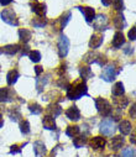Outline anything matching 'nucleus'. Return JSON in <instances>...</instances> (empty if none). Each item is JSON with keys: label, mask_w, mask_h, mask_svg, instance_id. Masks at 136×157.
Instances as JSON below:
<instances>
[{"label": "nucleus", "mask_w": 136, "mask_h": 157, "mask_svg": "<svg viewBox=\"0 0 136 157\" xmlns=\"http://www.w3.org/2000/svg\"><path fill=\"white\" fill-rule=\"evenodd\" d=\"M93 26L97 31H104L108 27V17L103 14H99L93 20Z\"/></svg>", "instance_id": "7"}, {"label": "nucleus", "mask_w": 136, "mask_h": 157, "mask_svg": "<svg viewBox=\"0 0 136 157\" xmlns=\"http://www.w3.org/2000/svg\"><path fill=\"white\" fill-rule=\"evenodd\" d=\"M130 141H131V144H135V134H132V136L130 137Z\"/></svg>", "instance_id": "50"}, {"label": "nucleus", "mask_w": 136, "mask_h": 157, "mask_svg": "<svg viewBox=\"0 0 136 157\" xmlns=\"http://www.w3.org/2000/svg\"><path fill=\"white\" fill-rule=\"evenodd\" d=\"M35 72H36V75L38 77L41 73H43V68H42L41 66H36V67H35Z\"/></svg>", "instance_id": "43"}, {"label": "nucleus", "mask_w": 136, "mask_h": 157, "mask_svg": "<svg viewBox=\"0 0 136 157\" xmlns=\"http://www.w3.org/2000/svg\"><path fill=\"white\" fill-rule=\"evenodd\" d=\"M83 95H88V87L84 81H77L69 84L67 88V98L71 100H77Z\"/></svg>", "instance_id": "1"}, {"label": "nucleus", "mask_w": 136, "mask_h": 157, "mask_svg": "<svg viewBox=\"0 0 136 157\" xmlns=\"http://www.w3.org/2000/svg\"><path fill=\"white\" fill-rule=\"evenodd\" d=\"M129 40H131V41L136 40V29H135V26L129 31Z\"/></svg>", "instance_id": "39"}, {"label": "nucleus", "mask_w": 136, "mask_h": 157, "mask_svg": "<svg viewBox=\"0 0 136 157\" xmlns=\"http://www.w3.org/2000/svg\"><path fill=\"white\" fill-rule=\"evenodd\" d=\"M116 128H115V123L110 119H104L100 123V132L105 136H111L115 132Z\"/></svg>", "instance_id": "5"}, {"label": "nucleus", "mask_w": 136, "mask_h": 157, "mask_svg": "<svg viewBox=\"0 0 136 157\" xmlns=\"http://www.w3.org/2000/svg\"><path fill=\"white\" fill-rule=\"evenodd\" d=\"M71 16H72V14H71L69 11H67V13H64V14L60 17V24H61V29H62V30H63V29L67 26V24L69 22Z\"/></svg>", "instance_id": "31"}, {"label": "nucleus", "mask_w": 136, "mask_h": 157, "mask_svg": "<svg viewBox=\"0 0 136 157\" xmlns=\"http://www.w3.org/2000/svg\"><path fill=\"white\" fill-rule=\"evenodd\" d=\"M78 9L83 13V15L85 17V21L88 24L93 22L94 17H95V10L93 8H89V6H78Z\"/></svg>", "instance_id": "11"}, {"label": "nucleus", "mask_w": 136, "mask_h": 157, "mask_svg": "<svg viewBox=\"0 0 136 157\" xmlns=\"http://www.w3.org/2000/svg\"><path fill=\"white\" fill-rule=\"evenodd\" d=\"M33 151H35V155L37 157H42L45 153H46V146L42 141H36L33 144Z\"/></svg>", "instance_id": "17"}, {"label": "nucleus", "mask_w": 136, "mask_h": 157, "mask_svg": "<svg viewBox=\"0 0 136 157\" xmlns=\"http://www.w3.org/2000/svg\"><path fill=\"white\" fill-rule=\"evenodd\" d=\"M79 132H80V129H79V126H77V125L68 126L67 130H66V135L69 136V137H76L77 135H79Z\"/></svg>", "instance_id": "30"}, {"label": "nucleus", "mask_w": 136, "mask_h": 157, "mask_svg": "<svg viewBox=\"0 0 136 157\" xmlns=\"http://www.w3.org/2000/svg\"><path fill=\"white\" fill-rule=\"evenodd\" d=\"M124 44H125V36H124V33L120 32V31L115 32L114 38H113V42H111L113 47H115V48H120Z\"/></svg>", "instance_id": "15"}, {"label": "nucleus", "mask_w": 136, "mask_h": 157, "mask_svg": "<svg viewBox=\"0 0 136 157\" xmlns=\"http://www.w3.org/2000/svg\"><path fill=\"white\" fill-rule=\"evenodd\" d=\"M2 53H3V48H2V47H0V55H2Z\"/></svg>", "instance_id": "51"}, {"label": "nucleus", "mask_w": 136, "mask_h": 157, "mask_svg": "<svg viewBox=\"0 0 136 157\" xmlns=\"http://www.w3.org/2000/svg\"><path fill=\"white\" fill-rule=\"evenodd\" d=\"M14 100V93L10 88H0V103H9Z\"/></svg>", "instance_id": "10"}, {"label": "nucleus", "mask_w": 136, "mask_h": 157, "mask_svg": "<svg viewBox=\"0 0 136 157\" xmlns=\"http://www.w3.org/2000/svg\"><path fill=\"white\" fill-rule=\"evenodd\" d=\"M42 124H43V128L46 130H55L56 129V123H55V117L50 116V115H46L42 119Z\"/></svg>", "instance_id": "16"}, {"label": "nucleus", "mask_w": 136, "mask_h": 157, "mask_svg": "<svg viewBox=\"0 0 136 157\" xmlns=\"http://www.w3.org/2000/svg\"><path fill=\"white\" fill-rule=\"evenodd\" d=\"M49 77H50V74H47L46 77L43 78V79H42V78H38V77L36 78V88H37L38 93H41V92H42V88L47 84V82H49Z\"/></svg>", "instance_id": "29"}, {"label": "nucleus", "mask_w": 136, "mask_h": 157, "mask_svg": "<svg viewBox=\"0 0 136 157\" xmlns=\"http://www.w3.org/2000/svg\"><path fill=\"white\" fill-rule=\"evenodd\" d=\"M102 3H103L104 6H109V5L113 4V0H102Z\"/></svg>", "instance_id": "46"}, {"label": "nucleus", "mask_w": 136, "mask_h": 157, "mask_svg": "<svg viewBox=\"0 0 136 157\" xmlns=\"http://www.w3.org/2000/svg\"><path fill=\"white\" fill-rule=\"evenodd\" d=\"M66 116L68 117L69 120H73V121H77L80 119V111L79 109L73 105V106H69L67 110H66Z\"/></svg>", "instance_id": "12"}, {"label": "nucleus", "mask_w": 136, "mask_h": 157, "mask_svg": "<svg viewBox=\"0 0 136 157\" xmlns=\"http://www.w3.org/2000/svg\"><path fill=\"white\" fill-rule=\"evenodd\" d=\"M105 144H107V141H105V139L102 137V136H95V137H93L92 140H90V142H89L90 147H92L93 150L104 148V147H105Z\"/></svg>", "instance_id": "13"}, {"label": "nucleus", "mask_w": 136, "mask_h": 157, "mask_svg": "<svg viewBox=\"0 0 136 157\" xmlns=\"http://www.w3.org/2000/svg\"><path fill=\"white\" fill-rule=\"evenodd\" d=\"M19 36H20V40L26 45V44L30 41L32 33H31V31H29L27 29H21V30L19 31Z\"/></svg>", "instance_id": "25"}, {"label": "nucleus", "mask_w": 136, "mask_h": 157, "mask_svg": "<svg viewBox=\"0 0 136 157\" xmlns=\"http://www.w3.org/2000/svg\"><path fill=\"white\" fill-rule=\"evenodd\" d=\"M64 72H66V64H61L60 66V69H58V74L62 75Z\"/></svg>", "instance_id": "44"}, {"label": "nucleus", "mask_w": 136, "mask_h": 157, "mask_svg": "<svg viewBox=\"0 0 136 157\" xmlns=\"http://www.w3.org/2000/svg\"><path fill=\"white\" fill-rule=\"evenodd\" d=\"M94 103H95V108L97 110L99 111V114L104 117L109 116L111 113H113V108L110 105V103L107 100V99H103V98H95L94 99Z\"/></svg>", "instance_id": "2"}, {"label": "nucleus", "mask_w": 136, "mask_h": 157, "mask_svg": "<svg viewBox=\"0 0 136 157\" xmlns=\"http://www.w3.org/2000/svg\"><path fill=\"white\" fill-rule=\"evenodd\" d=\"M20 51V46L19 45H8V46H5L4 48H3V52L4 53H6V55H9V56H14L15 53H17Z\"/></svg>", "instance_id": "26"}, {"label": "nucleus", "mask_w": 136, "mask_h": 157, "mask_svg": "<svg viewBox=\"0 0 136 157\" xmlns=\"http://www.w3.org/2000/svg\"><path fill=\"white\" fill-rule=\"evenodd\" d=\"M103 41H104V37H103V35H99V33H95V35H93L92 37H90V41H89V47L90 48H98L102 44H103Z\"/></svg>", "instance_id": "14"}, {"label": "nucleus", "mask_w": 136, "mask_h": 157, "mask_svg": "<svg viewBox=\"0 0 136 157\" xmlns=\"http://www.w3.org/2000/svg\"><path fill=\"white\" fill-rule=\"evenodd\" d=\"M111 93H113L114 97H120V95H122V94L125 93V88H124L122 82H116V83L114 84V87H113Z\"/></svg>", "instance_id": "24"}, {"label": "nucleus", "mask_w": 136, "mask_h": 157, "mask_svg": "<svg viewBox=\"0 0 136 157\" xmlns=\"http://www.w3.org/2000/svg\"><path fill=\"white\" fill-rule=\"evenodd\" d=\"M84 61H85L88 64L97 63V64H99L100 67L105 66V63H107L105 56H103V55H100V53H98V52H95V51L88 52V53L84 56Z\"/></svg>", "instance_id": "3"}, {"label": "nucleus", "mask_w": 136, "mask_h": 157, "mask_svg": "<svg viewBox=\"0 0 136 157\" xmlns=\"http://www.w3.org/2000/svg\"><path fill=\"white\" fill-rule=\"evenodd\" d=\"M50 157H52V156H50Z\"/></svg>", "instance_id": "52"}, {"label": "nucleus", "mask_w": 136, "mask_h": 157, "mask_svg": "<svg viewBox=\"0 0 136 157\" xmlns=\"http://www.w3.org/2000/svg\"><path fill=\"white\" fill-rule=\"evenodd\" d=\"M17 78H19V72L16 69H11L6 75V82L9 86H14L17 81Z\"/></svg>", "instance_id": "23"}, {"label": "nucleus", "mask_w": 136, "mask_h": 157, "mask_svg": "<svg viewBox=\"0 0 136 157\" xmlns=\"http://www.w3.org/2000/svg\"><path fill=\"white\" fill-rule=\"evenodd\" d=\"M9 116L13 121H17L20 117H21V113L19 110V108H13L10 111H9Z\"/></svg>", "instance_id": "33"}, {"label": "nucleus", "mask_w": 136, "mask_h": 157, "mask_svg": "<svg viewBox=\"0 0 136 157\" xmlns=\"http://www.w3.org/2000/svg\"><path fill=\"white\" fill-rule=\"evenodd\" d=\"M79 74H80L82 81H84V82L94 75V73L92 72V69H90L89 67H87V66H83V67H80V68H79Z\"/></svg>", "instance_id": "18"}, {"label": "nucleus", "mask_w": 136, "mask_h": 157, "mask_svg": "<svg viewBox=\"0 0 136 157\" xmlns=\"http://www.w3.org/2000/svg\"><path fill=\"white\" fill-rule=\"evenodd\" d=\"M29 48H30V47H29L27 45H25V46L21 48V53H22V56H25V55H29V53H30Z\"/></svg>", "instance_id": "42"}, {"label": "nucleus", "mask_w": 136, "mask_h": 157, "mask_svg": "<svg viewBox=\"0 0 136 157\" xmlns=\"http://www.w3.org/2000/svg\"><path fill=\"white\" fill-rule=\"evenodd\" d=\"M3 125H4V119H3V115L0 114V129L3 128Z\"/></svg>", "instance_id": "49"}, {"label": "nucleus", "mask_w": 136, "mask_h": 157, "mask_svg": "<svg viewBox=\"0 0 136 157\" xmlns=\"http://www.w3.org/2000/svg\"><path fill=\"white\" fill-rule=\"evenodd\" d=\"M69 50V40L67 38V36L61 35L60 40H58V55L61 58H64L68 53Z\"/></svg>", "instance_id": "6"}, {"label": "nucleus", "mask_w": 136, "mask_h": 157, "mask_svg": "<svg viewBox=\"0 0 136 157\" xmlns=\"http://www.w3.org/2000/svg\"><path fill=\"white\" fill-rule=\"evenodd\" d=\"M29 57H30V59H31L32 62L37 63V62H40V59H41V53H40L38 51H30Z\"/></svg>", "instance_id": "36"}, {"label": "nucleus", "mask_w": 136, "mask_h": 157, "mask_svg": "<svg viewBox=\"0 0 136 157\" xmlns=\"http://www.w3.org/2000/svg\"><path fill=\"white\" fill-rule=\"evenodd\" d=\"M31 24L33 25V27L40 29V27H43V26L47 25V19L45 17V16H37V17H35V19L31 21Z\"/></svg>", "instance_id": "27"}, {"label": "nucleus", "mask_w": 136, "mask_h": 157, "mask_svg": "<svg viewBox=\"0 0 136 157\" xmlns=\"http://www.w3.org/2000/svg\"><path fill=\"white\" fill-rule=\"evenodd\" d=\"M10 153L11 155H16V153H21V147H19L17 145H13L10 148Z\"/></svg>", "instance_id": "40"}, {"label": "nucleus", "mask_w": 136, "mask_h": 157, "mask_svg": "<svg viewBox=\"0 0 136 157\" xmlns=\"http://www.w3.org/2000/svg\"><path fill=\"white\" fill-rule=\"evenodd\" d=\"M131 129H132V126H131V123H130V121H127V120L120 121V124H119V130H120V132H121L122 135H129V134L131 132Z\"/></svg>", "instance_id": "21"}, {"label": "nucleus", "mask_w": 136, "mask_h": 157, "mask_svg": "<svg viewBox=\"0 0 136 157\" xmlns=\"http://www.w3.org/2000/svg\"><path fill=\"white\" fill-rule=\"evenodd\" d=\"M134 52V48H131L130 46H127L126 48H125V53H127V55H131Z\"/></svg>", "instance_id": "48"}, {"label": "nucleus", "mask_w": 136, "mask_h": 157, "mask_svg": "<svg viewBox=\"0 0 136 157\" xmlns=\"http://www.w3.org/2000/svg\"><path fill=\"white\" fill-rule=\"evenodd\" d=\"M113 24H114L115 29H118V30H121V29H124V27H125V25H126L124 15H122V14H118V15L114 17V21H113Z\"/></svg>", "instance_id": "22"}, {"label": "nucleus", "mask_w": 136, "mask_h": 157, "mask_svg": "<svg viewBox=\"0 0 136 157\" xmlns=\"http://www.w3.org/2000/svg\"><path fill=\"white\" fill-rule=\"evenodd\" d=\"M85 144H87V137H85L84 135H83V136H78V137H74V139H73V145H74L77 148L83 147Z\"/></svg>", "instance_id": "32"}, {"label": "nucleus", "mask_w": 136, "mask_h": 157, "mask_svg": "<svg viewBox=\"0 0 136 157\" xmlns=\"http://www.w3.org/2000/svg\"><path fill=\"white\" fill-rule=\"evenodd\" d=\"M20 130H21V132H22L24 135L29 134V132H30V123H29L27 120L21 121V123H20Z\"/></svg>", "instance_id": "37"}, {"label": "nucleus", "mask_w": 136, "mask_h": 157, "mask_svg": "<svg viewBox=\"0 0 136 157\" xmlns=\"http://www.w3.org/2000/svg\"><path fill=\"white\" fill-rule=\"evenodd\" d=\"M30 6H31V10L37 16H45V15H46V11H47L46 4L38 3L37 0H31V2H30Z\"/></svg>", "instance_id": "8"}, {"label": "nucleus", "mask_w": 136, "mask_h": 157, "mask_svg": "<svg viewBox=\"0 0 136 157\" xmlns=\"http://www.w3.org/2000/svg\"><path fill=\"white\" fill-rule=\"evenodd\" d=\"M2 19L4 22L9 24V25H13V26H17L19 25V20H17V16L15 14V11L13 9H4L2 11Z\"/></svg>", "instance_id": "4"}, {"label": "nucleus", "mask_w": 136, "mask_h": 157, "mask_svg": "<svg viewBox=\"0 0 136 157\" xmlns=\"http://www.w3.org/2000/svg\"><path fill=\"white\" fill-rule=\"evenodd\" d=\"M114 104H115L116 108H119V109H124V108L129 104V99L125 98V97H122V95H121V98L115 97V98H114Z\"/></svg>", "instance_id": "28"}, {"label": "nucleus", "mask_w": 136, "mask_h": 157, "mask_svg": "<svg viewBox=\"0 0 136 157\" xmlns=\"http://www.w3.org/2000/svg\"><path fill=\"white\" fill-rule=\"evenodd\" d=\"M118 74V72L115 71L114 66H107L104 68V71L102 72V78L105 82H113L115 79V75Z\"/></svg>", "instance_id": "9"}, {"label": "nucleus", "mask_w": 136, "mask_h": 157, "mask_svg": "<svg viewBox=\"0 0 136 157\" xmlns=\"http://www.w3.org/2000/svg\"><path fill=\"white\" fill-rule=\"evenodd\" d=\"M135 106H136V105H135V103H134L132 106H131V109H130V115H131L132 119H135V116H136V115H135Z\"/></svg>", "instance_id": "45"}, {"label": "nucleus", "mask_w": 136, "mask_h": 157, "mask_svg": "<svg viewBox=\"0 0 136 157\" xmlns=\"http://www.w3.org/2000/svg\"><path fill=\"white\" fill-rule=\"evenodd\" d=\"M113 5H114V9L116 11H122L125 9L122 0H113Z\"/></svg>", "instance_id": "38"}, {"label": "nucleus", "mask_w": 136, "mask_h": 157, "mask_svg": "<svg viewBox=\"0 0 136 157\" xmlns=\"http://www.w3.org/2000/svg\"><path fill=\"white\" fill-rule=\"evenodd\" d=\"M11 2H13V0H0V4H2V5H9Z\"/></svg>", "instance_id": "47"}, {"label": "nucleus", "mask_w": 136, "mask_h": 157, "mask_svg": "<svg viewBox=\"0 0 136 157\" xmlns=\"http://www.w3.org/2000/svg\"><path fill=\"white\" fill-rule=\"evenodd\" d=\"M124 142H125V140H124V137H122V136H115V137H113V139H111L110 148H111L113 151H116V150H119L120 147H122Z\"/></svg>", "instance_id": "20"}, {"label": "nucleus", "mask_w": 136, "mask_h": 157, "mask_svg": "<svg viewBox=\"0 0 136 157\" xmlns=\"http://www.w3.org/2000/svg\"><path fill=\"white\" fill-rule=\"evenodd\" d=\"M47 113L50 116L56 117V116H60L62 114V108L58 104H50L47 108Z\"/></svg>", "instance_id": "19"}, {"label": "nucleus", "mask_w": 136, "mask_h": 157, "mask_svg": "<svg viewBox=\"0 0 136 157\" xmlns=\"http://www.w3.org/2000/svg\"><path fill=\"white\" fill-rule=\"evenodd\" d=\"M58 86L60 87H63V88H68V86H69V82L67 81V78H64V79H63V78H61V81H58Z\"/></svg>", "instance_id": "41"}, {"label": "nucleus", "mask_w": 136, "mask_h": 157, "mask_svg": "<svg viewBox=\"0 0 136 157\" xmlns=\"http://www.w3.org/2000/svg\"><path fill=\"white\" fill-rule=\"evenodd\" d=\"M120 157H135V148L127 147L120 152Z\"/></svg>", "instance_id": "35"}, {"label": "nucleus", "mask_w": 136, "mask_h": 157, "mask_svg": "<svg viewBox=\"0 0 136 157\" xmlns=\"http://www.w3.org/2000/svg\"><path fill=\"white\" fill-rule=\"evenodd\" d=\"M29 109H30V111H31L33 115H38V114L42 113V108H41V105H38L37 103L30 104V105H29Z\"/></svg>", "instance_id": "34"}]
</instances>
